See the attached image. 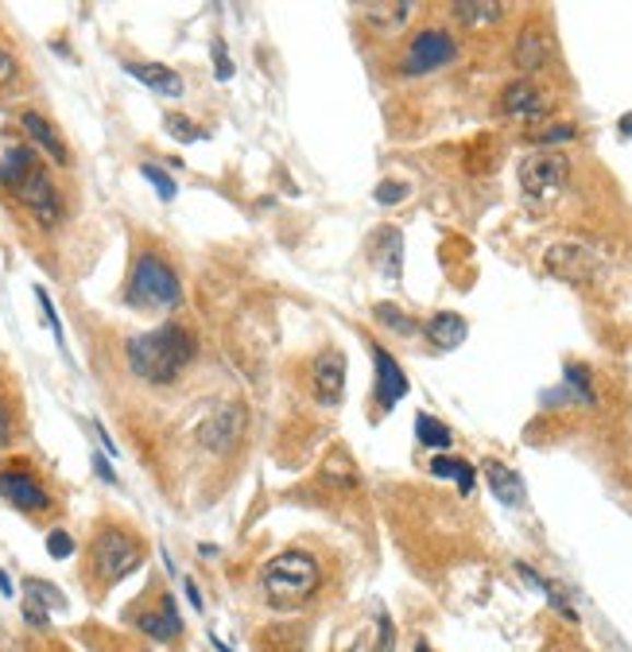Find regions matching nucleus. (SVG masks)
<instances>
[{"mask_svg":"<svg viewBox=\"0 0 632 652\" xmlns=\"http://www.w3.org/2000/svg\"><path fill=\"white\" fill-rule=\"evenodd\" d=\"M198 358V338L190 326L163 323L144 335H132L125 342V361L148 385H175L183 373L190 370V361Z\"/></svg>","mask_w":632,"mask_h":652,"instance_id":"obj_1","label":"nucleus"},{"mask_svg":"<svg viewBox=\"0 0 632 652\" xmlns=\"http://www.w3.org/2000/svg\"><path fill=\"white\" fill-rule=\"evenodd\" d=\"M323 586V567L311 551H283V556L268 559L260 571V591H265L272 609H300L315 598V591Z\"/></svg>","mask_w":632,"mask_h":652,"instance_id":"obj_2","label":"nucleus"},{"mask_svg":"<svg viewBox=\"0 0 632 652\" xmlns=\"http://www.w3.org/2000/svg\"><path fill=\"white\" fill-rule=\"evenodd\" d=\"M140 563H144V544H140L137 533L120 528V524H105L90 540V579L102 591L120 583L125 575H132Z\"/></svg>","mask_w":632,"mask_h":652,"instance_id":"obj_3","label":"nucleus"},{"mask_svg":"<svg viewBox=\"0 0 632 652\" xmlns=\"http://www.w3.org/2000/svg\"><path fill=\"white\" fill-rule=\"evenodd\" d=\"M129 303L137 307H179L183 283L160 253H140L129 276Z\"/></svg>","mask_w":632,"mask_h":652,"instance_id":"obj_4","label":"nucleus"},{"mask_svg":"<svg viewBox=\"0 0 632 652\" xmlns=\"http://www.w3.org/2000/svg\"><path fill=\"white\" fill-rule=\"evenodd\" d=\"M571 183V160L563 152H536L520 163V190L531 210H547Z\"/></svg>","mask_w":632,"mask_h":652,"instance_id":"obj_5","label":"nucleus"},{"mask_svg":"<svg viewBox=\"0 0 632 652\" xmlns=\"http://www.w3.org/2000/svg\"><path fill=\"white\" fill-rule=\"evenodd\" d=\"M0 498L9 501L20 513H47L51 509V493H47L44 478L27 463H4L0 466Z\"/></svg>","mask_w":632,"mask_h":652,"instance_id":"obj_6","label":"nucleus"},{"mask_svg":"<svg viewBox=\"0 0 632 652\" xmlns=\"http://www.w3.org/2000/svg\"><path fill=\"white\" fill-rule=\"evenodd\" d=\"M12 195L20 198V207H24L35 222L44 225V230H51V225L62 222V195H59V187H55L51 175H47L44 163L32 167V172L20 179V187L12 190Z\"/></svg>","mask_w":632,"mask_h":652,"instance_id":"obj_7","label":"nucleus"},{"mask_svg":"<svg viewBox=\"0 0 632 652\" xmlns=\"http://www.w3.org/2000/svg\"><path fill=\"white\" fill-rule=\"evenodd\" d=\"M454 59H458V44H454V35L443 32V27H423L419 35H411L400 70L403 74H428V70H438Z\"/></svg>","mask_w":632,"mask_h":652,"instance_id":"obj_8","label":"nucleus"},{"mask_svg":"<svg viewBox=\"0 0 632 652\" xmlns=\"http://www.w3.org/2000/svg\"><path fill=\"white\" fill-rule=\"evenodd\" d=\"M241 431H245V408H241L237 400H225L198 423V443H202L210 455H230L233 446H237Z\"/></svg>","mask_w":632,"mask_h":652,"instance_id":"obj_9","label":"nucleus"},{"mask_svg":"<svg viewBox=\"0 0 632 652\" xmlns=\"http://www.w3.org/2000/svg\"><path fill=\"white\" fill-rule=\"evenodd\" d=\"M501 113L516 120H543L551 113V97L531 78H516L501 90Z\"/></svg>","mask_w":632,"mask_h":652,"instance_id":"obj_10","label":"nucleus"},{"mask_svg":"<svg viewBox=\"0 0 632 652\" xmlns=\"http://www.w3.org/2000/svg\"><path fill=\"white\" fill-rule=\"evenodd\" d=\"M547 272L559 276V280L566 283H589L594 276H598V257L589 249H582V245H551L543 257Z\"/></svg>","mask_w":632,"mask_h":652,"instance_id":"obj_11","label":"nucleus"},{"mask_svg":"<svg viewBox=\"0 0 632 652\" xmlns=\"http://www.w3.org/2000/svg\"><path fill=\"white\" fill-rule=\"evenodd\" d=\"M311 388H315V400L323 408H338L346 396V358L342 350H326L311 370Z\"/></svg>","mask_w":632,"mask_h":652,"instance_id":"obj_12","label":"nucleus"},{"mask_svg":"<svg viewBox=\"0 0 632 652\" xmlns=\"http://www.w3.org/2000/svg\"><path fill=\"white\" fill-rule=\"evenodd\" d=\"M373 361H376V404L385 408V412H393L396 404L408 396V377H403V370L396 365V358L385 350L381 342H373Z\"/></svg>","mask_w":632,"mask_h":652,"instance_id":"obj_13","label":"nucleus"},{"mask_svg":"<svg viewBox=\"0 0 632 652\" xmlns=\"http://www.w3.org/2000/svg\"><path fill=\"white\" fill-rule=\"evenodd\" d=\"M20 129L27 132V140H32L39 152L51 155V163H59V167H70L67 144H62L59 129H55V125L44 117V113H39V109H24V113H20Z\"/></svg>","mask_w":632,"mask_h":652,"instance_id":"obj_14","label":"nucleus"},{"mask_svg":"<svg viewBox=\"0 0 632 652\" xmlns=\"http://www.w3.org/2000/svg\"><path fill=\"white\" fill-rule=\"evenodd\" d=\"M551 35L543 32V27L528 24L520 35H516V47H513V62L524 70V74H536V70H543L547 62H551Z\"/></svg>","mask_w":632,"mask_h":652,"instance_id":"obj_15","label":"nucleus"},{"mask_svg":"<svg viewBox=\"0 0 632 652\" xmlns=\"http://www.w3.org/2000/svg\"><path fill=\"white\" fill-rule=\"evenodd\" d=\"M137 629L152 637V641H175V637L183 633V621H179V609H175L172 594H160L155 609H148V614L137 618Z\"/></svg>","mask_w":632,"mask_h":652,"instance_id":"obj_16","label":"nucleus"},{"mask_svg":"<svg viewBox=\"0 0 632 652\" xmlns=\"http://www.w3.org/2000/svg\"><path fill=\"white\" fill-rule=\"evenodd\" d=\"M423 335H428V342L435 346V350H458V346L466 342V335H470V326H466L461 315H454V311H438V315L428 318Z\"/></svg>","mask_w":632,"mask_h":652,"instance_id":"obj_17","label":"nucleus"},{"mask_svg":"<svg viewBox=\"0 0 632 652\" xmlns=\"http://www.w3.org/2000/svg\"><path fill=\"white\" fill-rule=\"evenodd\" d=\"M125 70H129L137 82H144L148 90H155V94H163V97L183 94V78L175 74L172 67H163V62H125Z\"/></svg>","mask_w":632,"mask_h":652,"instance_id":"obj_18","label":"nucleus"},{"mask_svg":"<svg viewBox=\"0 0 632 652\" xmlns=\"http://www.w3.org/2000/svg\"><path fill=\"white\" fill-rule=\"evenodd\" d=\"M373 260L381 265V272L400 280V268H403V233L396 225H385V230H376L373 237Z\"/></svg>","mask_w":632,"mask_h":652,"instance_id":"obj_19","label":"nucleus"},{"mask_svg":"<svg viewBox=\"0 0 632 652\" xmlns=\"http://www.w3.org/2000/svg\"><path fill=\"white\" fill-rule=\"evenodd\" d=\"M411 12H416V4H411V0H393V4H385V0H373V4H361V16H365V24L381 27V32H400V27L411 20Z\"/></svg>","mask_w":632,"mask_h":652,"instance_id":"obj_20","label":"nucleus"},{"mask_svg":"<svg viewBox=\"0 0 632 652\" xmlns=\"http://www.w3.org/2000/svg\"><path fill=\"white\" fill-rule=\"evenodd\" d=\"M485 478H489V489H493V498L501 501V505H520V501H524V481H520V474L508 470L504 463L489 458V463H485Z\"/></svg>","mask_w":632,"mask_h":652,"instance_id":"obj_21","label":"nucleus"},{"mask_svg":"<svg viewBox=\"0 0 632 652\" xmlns=\"http://www.w3.org/2000/svg\"><path fill=\"white\" fill-rule=\"evenodd\" d=\"M32 167H39V160H35V148L27 144H12L9 152L0 155V187L16 190L20 179H24Z\"/></svg>","mask_w":632,"mask_h":652,"instance_id":"obj_22","label":"nucleus"},{"mask_svg":"<svg viewBox=\"0 0 632 652\" xmlns=\"http://www.w3.org/2000/svg\"><path fill=\"white\" fill-rule=\"evenodd\" d=\"M450 12L466 27H485V24H501L504 4H496V0H458V4H450Z\"/></svg>","mask_w":632,"mask_h":652,"instance_id":"obj_23","label":"nucleus"},{"mask_svg":"<svg viewBox=\"0 0 632 652\" xmlns=\"http://www.w3.org/2000/svg\"><path fill=\"white\" fill-rule=\"evenodd\" d=\"M416 435H419V443H423V446H438V451H446V446L454 443L450 428H446L443 420H435V416H428V412L416 416Z\"/></svg>","mask_w":632,"mask_h":652,"instance_id":"obj_24","label":"nucleus"},{"mask_svg":"<svg viewBox=\"0 0 632 652\" xmlns=\"http://www.w3.org/2000/svg\"><path fill=\"white\" fill-rule=\"evenodd\" d=\"M323 478L330 481V486H338V489H358V486H361V481H358V470H353V463L342 455V451H333V455L326 458Z\"/></svg>","mask_w":632,"mask_h":652,"instance_id":"obj_25","label":"nucleus"},{"mask_svg":"<svg viewBox=\"0 0 632 652\" xmlns=\"http://www.w3.org/2000/svg\"><path fill=\"white\" fill-rule=\"evenodd\" d=\"M516 571H520V575H524V579H528V583H531V586H536V591H543V594H547V602H551V606H555V609H559V614H563V618H566V621H578V614H574V609H571V602H566V598H563V594H559V591H555V586L547 583V579H543V575H536V571H531V567H528V563H516Z\"/></svg>","mask_w":632,"mask_h":652,"instance_id":"obj_26","label":"nucleus"},{"mask_svg":"<svg viewBox=\"0 0 632 652\" xmlns=\"http://www.w3.org/2000/svg\"><path fill=\"white\" fill-rule=\"evenodd\" d=\"M373 315H376V323L393 326L396 335H403V338L419 335L416 318H411V315H403V311H400V307H393V303H376V307H373Z\"/></svg>","mask_w":632,"mask_h":652,"instance_id":"obj_27","label":"nucleus"},{"mask_svg":"<svg viewBox=\"0 0 632 652\" xmlns=\"http://www.w3.org/2000/svg\"><path fill=\"white\" fill-rule=\"evenodd\" d=\"M163 129L172 132V137L179 140V144H195V140H202V137H206L202 125H195V120H187V117H183V113H167V117H163Z\"/></svg>","mask_w":632,"mask_h":652,"instance_id":"obj_28","label":"nucleus"},{"mask_svg":"<svg viewBox=\"0 0 632 652\" xmlns=\"http://www.w3.org/2000/svg\"><path fill=\"white\" fill-rule=\"evenodd\" d=\"M140 175H144V179L152 183L155 195H160L163 202H172V198H175V179H172L167 172H163V167H155V163H144V167H140Z\"/></svg>","mask_w":632,"mask_h":652,"instance_id":"obj_29","label":"nucleus"},{"mask_svg":"<svg viewBox=\"0 0 632 652\" xmlns=\"http://www.w3.org/2000/svg\"><path fill=\"white\" fill-rule=\"evenodd\" d=\"M24 591L32 594V598H39L44 602L47 609H67V598H62L59 591H55V586H47V583H39V579H24Z\"/></svg>","mask_w":632,"mask_h":652,"instance_id":"obj_30","label":"nucleus"},{"mask_svg":"<svg viewBox=\"0 0 632 652\" xmlns=\"http://www.w3.org/2000/svg\"><path fill=\"white\" fill-rule=\"evenodd\" d=\"M566 385L574 388V396L586 404H594V385H589V373L582 365H566Z\"/></svg>","mask_w":632,"mask_h":652,"instance_id":"obj_31","label":"nucleus"},{"mask_svg":"<svg viewBox=\"0 0 632 652\" xmlns=\"http://www.w3.org/2000/svg\"><path fill=\"white\" fill-rule=\"evenodd\" d=\"M24 621H27V626H35V629H47V626H51V609H47L39 598H32V594H27V598H24Z\"/></svg>","mask_w":632,"mask_h":652,"instance_id":"obj_32","label":"nucleus"},{"mask_svg":"<svg viewBox=\"0 0 632 652\" xmlns=\"http://www.w3.org/2000/svg\"><path fill=\"white\" fill-rule=\"evenodd\" d=\"M408 190H411L408 183H393V179H388V183H381L373 195H376V202H381V207H396V202H403V198H408Z\"/></svg>","mask_w":632,"mask_h":652,"instance_id":"obj_33","label":"nucleus"},{"mask_svg":"<svg viewBox=\"0 0 632 652\" xmlns=\"http://www.w3.org/2000/svg\"><path fill=\"white\" fill-rule=\"evenodd\" d=\"M47 551H51V559H70L74 556V536L62 533V528H55V533L47 536Z\"/></svg>","mask_w":632,"mask_h":652,"instance_id":"obj_34","label":"nucleus"},{"mask_svg":"<svg viewBox=\"0 0 632 652\" xmlns=\"http://www.w3.org/2000/svg\"><path fill=\"white\" fill-rule=\"evenodd\" d=\"M35 300H39V307H44L47 323H51V330H55V342L62 346V323H59V311H55L51 295H47V288H35Z\"/></svg>","mask_w":632,"mask_h":652,"instance_id":"obj_35","label":"nucleus"},{"mask_svg":"<svg viewBox=\"0 0 632 652\" xmlns=\"http://www.w3.org/2000/svg\"><path fill=\"white\" fill-rule=\"evenodd\" d=\"M12 435H16V412H12V404L0 396V446H9Z\"/></svg>","mask_w":632,"mask_h":652,"instance_id":"obj_36","label":"nucleus"},{"mask_svg":"<svg viewBox=\"0 0 632 652\" xmlns=\"http://www.w3.org/2000/svg\"><path fill=\"white\" fill-rule=\"evenodd\" d=\"M578 137V129H574V125H551V129H543L536 137V144H563V140H574Z\"/></svg>","mask_w":632,"mask_h":652,"instance_id":"obj_37","label":"nucleus"},{"mask_svg":"<svg viewBox=\"0 0 632 652\" xmlns=\"http://www.w3.org/2000/svg\"><path fill=\"white\" fill-rule=\"evenodd\" d=\"M214 74H218V82H225V78L233 74V62H230V51H225V39H214Z\"/></svg>","mask_w":632,"mask_h":652,"instance_id":"obj_38","label":"nucleus"},{"mask_svg":"<svg viewBox=\"0 0 632 652\" xmlns=\"http://www.w3.org/2000/svg\"><path fill=\"white\" fill-rule=\"evenodd\" d=\"M381 633H376V652H393V641H396V629H393V618L388 614H381Z\"/></svg>","mask_w":632,"mask_h":652,"instance_id":"obj_39","label":"nucleus"},{"mask_svg":"<svg viewBox=\"0 0 632 652\" xmlns=\"http://www.w3.org/2000/svg\"><path fill=\"white\" fill-rule=\"evenodd\" d=\"M16 74H20V67H16V59H12V51L0 47V86H12Z\"/></svg>","mask_w":632,"mask_h":652,"instance_id":"obj_40","label":"nucleus"},{"mask_svg":"<svg viewBox=\"0 0 632 652\" xmlns=\"http://www.w3.org/2000/svg\"><path fill=\"white\" fill-rule=\"evenodd\" d=\"M454 478H458V493H461V498H470V493H473V478H478V474H473V466L461 463V458H458V470H454Z\"/></svg>","mask_w":632,"mask_h":652,"instance_id":"obj_41","label":"nucleus"},{"mask_svg":"<svg viewBox=\"0 0 632 652\" xmlns=\"http://www.w3.org/2000/svg\"><path fill=\"white\" fill-rule=\"evenodd\" d=\"M454 470H458V458H435V463H431L435 478H454Z\"/></svg>","mask_w":632,"mask_h":652,"instance_id":"obj_42","label":"nucleus"},{"mask_svg":"<svg viewBox=\"0 0 632 652\" xmlns=\"http://www.w3.org/2000/svg\"><path fill=\"white\" fill-rule=\"evenodd\" d=\"M94 470H97V478H102V481H109V486H117V474H113V466L105 463V455H94Z\"/></svg>","mask_w":632,"mask_h":652,"instance_id":"obj_43","label":"nucleus"},{"mask_svg":"<svg viewBox=\"0 0 632 652\" xmlns=\"http://www.w3.org/2000/svg\"><path fill=\"white\" fill-rule=\"evenodd\" d=\"M183 591H187L190 606H195V609H206V606H202V594H198V586H195V579H187V583H183Z\"/></svg>","mask_w":632,"mask_h":652,"instance_id":"obj_44","label":"nucleus"},{"mask_svg":"<svg viewBox=\"0 0 632 652\" xmlns=\"http://www.w3.org/2000/svg\"><path fill=\"white\" fill-rule=\"evenodd\" d=\"M617 132H621L624 140H632V113H624L621 125H617Z\"/></svg>","mask_w":632,"mask_h":652,"instance_id":"obj_45","label":"nucleus"},{"mask_svg":"<svg viewBox=\"0 0 632 652\" xmlns=\"http://www.w3.org/2000/svg\"><path fill=\"white\" fill-rule=\"evenodd\" d=\"M16 586H12V575L9 571H0V594H12Z\"/></svg>","mask_w":632,"mask_h":652,"instance_id":"obj_46","label":"nucleus"},{"mask_svg":"<svg viewBox=\"0 0 632 652\" xmlns=\"http://www.w3.org/2000/svg\"><path fill=\"white\" fill-rule=\"evenodd\" d=\"M416 652H431V644H428V641H419V644H416Z\"/></svg>","mask_w":632,"mask_h":652,"instance_id":"obj_47","label":"nucleus"},{"mask_svg":"<svg viewBox=\"0 0 632 652\" xmlns=\"http://www.w3.org/2000/svg\"><path fill=\"white\" fill-rule=\"evenodd\" d=\"M346 652H365V649H361V644H353V649H346Z\"/></svg>","mask_w":632,"mask_h":652,"instance_id":"obj_48","label":"nucleus"}]
</instances>
